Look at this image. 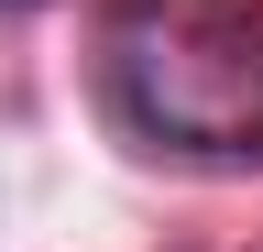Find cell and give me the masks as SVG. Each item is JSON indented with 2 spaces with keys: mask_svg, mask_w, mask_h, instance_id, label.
Listing matches in <instances>:
<instances>
[{
  "mask_svg": "<svg viewBox=\"0 0 263 252\" xmlns=\"http://www.w3.org/2000/svg\"><path fill=\"white\" fill-rule=\"evenodd\" d=\"M22 11H33V0H22Z\"/></svg>",
  "mask_w": 263,
  "mask_h": 252,
  "instance_id": "6da1fadb",
  "label": "cell"
}]
</instances>
